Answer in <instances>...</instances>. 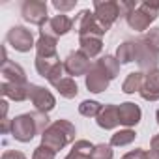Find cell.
Returning a JSON list of instances; mask_svg holds the SVG:
<instances>
[{
    "label": "cell",
    "mask_w": 159,
    "mask_h": 159,
    "mask_svg": "<svg viewBox=\"0 0 159 159\" xmlns=\"http://www.w3.org/2000/svg\"><path fill=\"white\" fill-rule=\"evenodd\" d=\"M47 124L49 118L45 112L34 111L28 114H21L11 122V135L21 142H30L38 133H43L47 129Z\"/></svg>",
    "instance_id": "1"
},
{
    "label": "cell",
    "mask_w": 159,
    "mask_h": 159,
    "mask_svg": "<svg viewBox=\"0 0 159 159\" xmlns=\"http://www.w3.org/2000/svg\"><path fill=\"white\" fill-rule=\"evenodd\" d=\"M73 140H75V125L67 120H56L41 135V144L54 152L62 150Z\"/></svg>",
    "instance_id": "2"
},
{
    "label": "cell",
    "mask_w": 159,
    "mask_h": 159,
    "mask_svg": "<svg viewBox=\"0 0 159 159\" xmlns=\"http://www.w3.org/2000/svg\"><path fill=\"white\" fill-rule=\"evenodd\" d=\"M157 13H159V4L142 2V4L137 6L125 19H127V25H129L133 30L142 32V30H146V28L157 19Z\"/></svg>",
    "instance_id": "3"
},
{
    "label": "cell",
    "mask_w": 159,
    "mask_h": 159,
    "mask_svg": "<svg viewBox=\"0 0 159 159\" xmlns=\"http://www.w3.org/2000/svg\"><path fill=\"white\" fill-rule=\"evenodd\" d=\"M73 28L79 32L81 38H86V36H94V38H101L105 34L103 26L98 23L96 15L88 10H83L81 13L77 15V19L73 21Z\"/></svg>",
    "instance_id": "4"
},
{
    "label": "cell",
    "mask_w": 159,
    "mask_h": 159,
    "mask_svg": "<svg viewBox=\"0 0 159 159\" xmlns=\"http://www.w3.org/2000/svg\"><path fill=\"white\" fill-rule=\"evenodd\" d=\"M36 69L41 77H45L47 81L54 86L62 77V71H64V64L60 62V58H38L36 56Z\"/></svg>",
    "instance_id": "5"
},
{
    "label": "cell",
    "mask_w": 159,
    "mask_h": 159,
    "mask_svg": "<svg viewBox=\"0 0 159 159\" xmlns=\"http://www.w3.org/2000/svg\"><path fill=\"white\" fill-rule=\"evenodd\" d=\"M94 15L98 23L103 26V30L107 32L112 26V23L120 17V4L118 2H94Z\"/></svg>",
    "instance_id": "6"
},
{
    "label": "cell",
    "mask_w": 159,
    "mask_h": 159,
    "mask_svg": "<svg viewBox=\"0 0 159 159\" xmlns=\"http://www.w3.org/2000/svg\"><path fill=\"white\" fill-rule=\"evenodd\" d=\"M21 13H23L25 21L38 25V26H43L49 21L47 19V4L41 2V0H26V2H23Z\"/></svg>",
    "instance_id": "7"
},
{
    "label": "cell",
    "mask_w": 159,
    "mask_h": 159,
    "mask_svg": "<svg viewBox=\"0 0 159 159\" xmlns=\"http://www.w3.org/2000/svg\"><path fill=\"white\" fill-rule=\"evenodd\" d=\"M28 99L34 103V107H36L38 112H45V114L49 111H52L54 105H56L54 96L49 90H45L43 86H38V84H30V88H28Z\"/></svg>",
    "instance_id": "8"
},
{
    "label": "cell",
    "mask_w": 159,
    "mask_h": 159,
    "mask_svg": "<svg viewBox=\"0 0 159 159\" xmlns=\"http://www.w3.org/2000/svg\"><path fill=\"white\" fill-rule=\"evenodd\" d=\"M73 28V21L67 17V15H64V13H58V15H54V17H51L43 26H41V36H51V38H58V36H64V34H67L69 30Z\"/></svg>",
    "instance_id": "9"
},
{
    "label": "cell",
    "mask_w": 159,
    "mask_h": 159,
    "mask_svg": "<svg viewBox=\"0 0 159 159\" xmlns=\"http://www.w3.org/2000/svg\"><path fill=\"white\" fill-rule=\"evenodd\" d=\"M6 41L19 52H28L32 47H34V38H32V32L26 30L25 26H13L8 36H6Z\"/></svg>",
    "instance_id": "10"
},
{
    "label": "cell",
    "mask_w": 159,
    "mask_h": 159,
    "mask_svg": "<svg viewBox=\"0 0 159 159\" xmlns=\"http://www.w3.org/2000/svg\"><path fill=\"white\" fill-rule=\"evenodd\" d=\"M92 64H90V58L86 54H83L81 51H75V52H69L66 62H64V71L67 75H88Z\"/></svg>",
    "instance_id": "11"
},
{
    "label": "cell",
    "mask_w": 159,
    "mask_h": 159,
    "mask_svg": "<svg viewBox=\"0 0 159 159\" xmlns=\"http://www.w3.org/2000/svg\"><path fill=\"white\" fill-rule=\"evenodd\" d=\"M109 83H111V79L107 77V73L98 64H92V67H90V71L86 75V86H88V90L94 92V94H99V92L107 90Z\"/></svg>",
    "instance_id": "12"
},
{
    "label": "cell",
    "mask_w": 159,
    "mask_h": 159,
    "mask_svg": "<svg viewBox=\"0 0 159 159\" xmlns=\"http://www.w3.org/2000/svg\"><path fill=\"white\" fill-rule=\"evenodd\" d=\"M140 96L146 101H157L159 99V69H150L144 75V83L140 88Z\"/></svg>",
    "instance_id": "13"
},
{
    "label": "cell",
    "mask_w": 159,
    "mask_h": 159,
    "mask_svg": "<svg viewBox=\"0 0 159 159\" xmlns=\"http://www.w3.org/2000/svg\"><path fill=\"white\" fill-rule=\"evenodd\" d=\"M118 116H120V124H122V125L131 127V125H137V124L140 122L142 112H140L139 105L127 101V103L118 105Z\"/></svg>",
    "instance_id": "14"
},
{
    "label": "cell",
    "mask_w": 159,
    "mask_h": 159,
    "mask_svg": "<svg viewBox=\"0 0 159 159\" xmlns=\"http://www.w3.org/2000/svg\"><path fill=\"white\" fill-rule=\"evenodd\" d=\"M2 77H4V83H17V84H28L26 83V75L23 71L21 66H17L11 60L2 62Z\"/></svg>",
    "instance_id": "15"
},
{
    "label": "cell",
    "mask_w": 159,
    "mask_h": 159,
    "mask_svg": "<svg viewBox=\"0 0 159 159\" xmlns=\"http://www.w3.org/2000/svg\"><path fill=\"white\" fill-rule=\"evenodd\" d=\"M98 125L103 129H114L116 125H120L118 105H105L98 114Z\"/></svg>",
    "instance_id": "16"
},
{
    "label": "cell",
    "mask_w": 159,
    "mask_h": 159,
    "mask_svg": "<svg viewBox=\"0 0 159 159\" xmlns=\"http://www.w3.org/2000/svg\"><path fill=\"white\" fill-rule=\"evenodd\" d=\"M36 52L38 58H56V39L51 36H39L36 43Z\"/></svg>",
    "instance_id": "17"
},
{
    "label": "cell",
    "mask_w": 159,
    "mask_h": 159,
    "mask_svg": "<svg viewBox=\"0 0 159 159\" xmlns=\"http://www.w3.org/2000/svg\"><path fill=\"white\" fill-rule=\"evenodd\" d=\"M28 88L30 84H17V83H2V94L15 101L28 99Z\"/></svg>",
    "instance_id": "18"
},
{
    "label": "cell",
    "mask_w": 159,
    "mask_h": 159,
    "mask_svg": "<svg viewBox=\"0 0 159 159\" xmlns=\"http://www.w3.org/2000/svg\"><path fill=\"white\" fill-rule=\"evenodd\" d=\"M79 45H81V52L86 54L88 58H94L101 52L103 49V43H101V38H94V36H86V38H81L79 39Z\"/></svg>",
    "instance_id": "19"
},
{
    "label": "cell",
    "mask_w": 159,
    "mask_h": 159,
    "mask_svg": "<svg viewBox=\"0 0 159 159\" xmlns=\"http://www.w3.org/2000/svg\"><path fill=\"white\" fill-rule=\"evenodd\" d=\"M94 144H90L88 140H77L73 150L67 153L66 159H92V153H94Z\"/></svg>",
    "instance_id": "20"
},
{
    "label": "cell",
    "mask_w": 159,
    "mask_h": 159,
    "mask_svg": "<svg viewBox=\"0 0 159 159\" xmlns=\"http://www.w3.org/2000/svg\"><path fill=\"white\" fill-rule=\"evenodd\" d=\"M137 58V45H135V41H125V43H122L120 47H118V51H116V60L120 62V64H129V62H133Z\"/></svg>",
    "instance_id": "21"
},
{
    "label": "cell",
    "mask_w": 159,
    "mask_h": 159,
    "mask_svg": "<svg viewBox=\"0 0 159 159\" xmlns=\"http://www.w3.org/2000/svg\"><path fill=\"white\" fill-rule=\"evenodd\" d=\"M54 88L60 92V96H64L66 99H71V98H75L77 94H79V88H77V83L73 81L71 77H64V79H60V81L54 84Z\"/></svg>",
    "instance_id": "22"
},
{
    "label": "cell",
    "mask_w": 159,
    "mask_h": 159,
    "mask_svg": "<svg viewBox=\"0 0 159 159\" xmlns=\"http://www.w3.org/2000/svg\"><path fill=\"white\" fill-rule=\"evenodd\" d=\"M142 83H144V75L140 71H135V73H129L127 79L122 84V90L125 94H135V92H140L142 88Z\"/></svg>",
    "instance_id": "23"
},
{
    "label": "cell",
    "mask_w": 159,
    "mask_h": 159,
    "mask_svg": "<svg viewBox=\"0 0 159 159\" xmlns=\"http://www.w3.org/2000/svg\"><path fill=\"white\" fill-rule=\"evenodd\" d=\"M105 73H107V77L111 79V81H112V79L118 75V71H120V62L114 58V56H111V54H105L103 58H99L98 62H96Z\"/></svg>",
    "instance_id": "24"
},
{
    "label": "cell",
    "mask_w": 159,
    "mask_h": 159,
    "mask_svg": "<svg viewBox=\"0 0 159 159\" xmlns=\"http://www.w3.org/2000/svg\"><path fill=\"white\" fill-rule=\"evenodd\" d=\"M137 133L133 129H122V131H116L112 137H111V146H127L135 140Z\"/></svg>",
    "instance_id": "25"
},
{
    "label": "cell",
    "mask_w": 159,
    "mask_h": 159,
    "mask_svg": "<svg viewBox=\"0 0 159 159\" xmlns=\"http://www.w3.org/2000/svg\"><path fill=\"white\" fill-rule=\"evenodd\" d=\"M101 109L103 107L98 101H83L81 105H79V112H81L83 116H86V118H92V116L98 118V114L101 112Z\"/></svg>",
    "instance_id": "26"
},
{
    "label": "cell",
    "mask_w": 159,
    "mask_h": 159,
    "mask_svg": "<svg viewBox=\"0 0 159 159\" xmlns=\"http://www.w3.org/2000/svg\"><path fill=\"white\" fill-rule=\"evenodd\" d=\"M92 159H112V148H111V144H98L94 148Z\"/></svg>",
    "instance_id": "27"
},
{
    "label": "cell",
    "mask_w": 159,
    "mask_h": 159,
    "mask_svg": "<svg viewBox=\"0 0 159 159\" xmlns=\"http://www.w3.org/2000/svg\"><path fill=\"white\" fill-rule=\"evenodd\" d=\"M54 150H51V148H47V146H43V144H39L36 150H34V155H32V159H54Z\"/></svg>",
    "instance_id": "28"
},
{
    "label": "cell",
    "mask_w": 159,
    "mask_h": 159,
    "mask_svg": "<svg viewBox=\"0 0 159 159\" xmlns=\"http://www.w3.org/2000/svg\"><path fill=\"white\" fill-rule=\"evenodd\" d=\"M146 41H148V45L150 47H153L157 52H159V26H155V28H152L146 36H142Z\"/></svg>",
    "instance_id": "29"
},
{
    "label": "cell",
    "mask_w": 159,
    "mask_h": 159,
    "mask_svg": "<svg viewBox=\"0 0 159 159\" xmlns=\"http://www.w3.org/2000/svg\"><path fill=\"white\" fill-rule=\"evenodd\" d=\"M75 0H71V2H62V0H54V2H52V6L62 13V11H67V10H73L75 8Z\"/></svg>",
    "instance_id": "30"
},
{
    "label": "cell",
    "mask_w": 159,
    "mask_h": 159,
    "mask_svg": "<svg viewBox=\"0 0 159 159\" xmlns=\"http://www.w3.org/2000/svg\"><path fill=\"white\" fill-rule=\"evenodd\" d=\"M2 159H26V157H25V153H21V152H15V150H8V152H4Z\"/></svg>",
    "instance_id": "31"
},
{
    "label": "cell",
    "mask_w": 159,
    "mask_h": 159,
    "mask_svg": "<svg viewBox=\"0 0 159 159\" xmlns=\"http://www.w3.org/2000/svg\"><path fill=\"white\" fill-rule=\"evenodd\" d=\"M142 157H144V152L140 148H137V150H131L129 153H125L122 159H142Z\"/></svg>",
    "instance_id": "32"
},
{
    "label": "cell",
    "mask_w": 159,
    "mask_h": 159,
    "mask_svg": "<svg viewBox=\"0 0 159 159\" xmlns=\"http://www.w3.org/2000/svg\"><path fill=\"white\" fill-rule=\"evenodd\" d=\"M142 159H159V152H155V150L144 152V157H142Z\"/></svg>",
    "instance_id": "33"
},
{
    "label": "cell",
    "mask_w": 159,
    "mask_h": 159,
    "mask_svg": "<svg viewBox=\"0 0 159 159\" xmlns=\"http://www.w3.org/2000/svg\"><path fill=\"white\" fill-rule=\"evenodd\" d=\"M152 150L159 152V135H155V137L152 139Z\"/></svg>",
    "instance_id": "34"
},
{
    "label": "cell",
    "mask_w": 159,
    "mask_h": 159,
    "mask_svg": "<svg viewBox=\"0 0 159 159\" xmlns=\"http://www.w3.org/2000/svg\"><path fill=\"white\" fill-rule=\"evenodd\" d=\"M155 116H157V124H159V111H157V114H155Z\"/></svg>",
    "instance_id": "35"
}]
</instances>
